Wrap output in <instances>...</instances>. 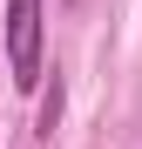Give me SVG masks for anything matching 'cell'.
<instances>
[{"instance_id":"obj_1","label":"cell","mask_w":142,"mask_h":149,"mask_svg":"<svg viewBox=\"0 0 142 149\" xmlns=\"http://www.w3.org/2000/svg\"><path fill=\"white\" fill-rule=\"evenodd\" d=\"M7 74L20 88L41 81V0H7Z\"/></svg>"}]
</instances>
